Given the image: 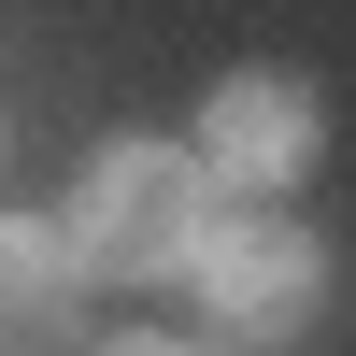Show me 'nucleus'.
I'll return each instance as SVG.
<instances>
[{
	"label": "nucleus",
	"mask_w": 356,
	"mask_h": 356,
	"mask_svg": "<svg viewBox=\"0 0 356 356\" xmlns=\"http://www.w3.org/2000/svg\"><path fill=\"white\" fill-rule=\"evenodd\" d=\"M186 271H200V300L214 314H243V328H285V314L314 300V228L300 214H257V200H200V228H186Z\"/></svg>",
	"instance_id": "2"
},
{
	"label": "nucleus",
	"mask_w": 356,
	"mask_h": 356,
	"mask_svg": "<svg viewBox=\"0 0 356 356\" xmlns=\"http://www.w3.org/2000/svg\"><path fill=\"white\" fill-rule=\"evenodd\" d=\"M100 356H186V342H157V328H129V342H100Z\"/></svg>",
	"instance_id": "5"
},
{
	"label": "nucleus",
	"mask_w": 356,
	"mask_h": 356,
	"mask_svg": "<svg viewBox=\"0 0 356 356\" xmlns=\"http://www.w3.org/2000/svg\"><path fill=\"white\" fill-rule=\"evenodd\" d=\"M200 171H243V186L314 171V86H285V72L214 86V114H200Z\"/></svg>",
	"instance_id": "3"
},
{
	"label": "nucleus",
	"mask_w": 356,
	"mask_h": 356,
	"mask_svg": "<svg viewBox=\"0 0 356 356\" xmlns=\"http://www.w3.org/2000/svg\"><path fill=\"white\" fill-rule=\"evenodd\" d=\"M72 285H86L72 228H43V214L0 228V342H57V328H72Z\"/></svg>",
	"instance_id": "4"
},
{
	"label": "nucleus",
	"mask_w": 356,
	"mask_h": 356,
	"mask_svg": "<svg viewBox=\"0 0 356 356\" xmlns=\"http://www.w3.org/2000/svg\"><path fill=\"white\" fill-rule=\"evenodd\" d=\"M200 200H214V171L186 157V143H114V157H86V186H72V257L100 285H143V271H186V228H200Z\"/></svg>",
	"instance_id": "1"
}]
</instances>
